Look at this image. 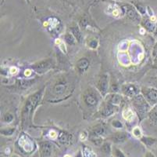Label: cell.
Listing matches in <instances>:
<instances>
[{
    "mask_svg": "<svg viewBox=\"0 0 157 157\" xmlns=\"http://www.w3.org/2000/svg\"><path fill=\"white\" fill-rule=\"evenodd\" d=\"M147 97L148 100L152 103L157 104V90H149L147 93Z\"/></svg>",
    "mask_w": 157,
    "mask_h": 157,
    "instance_id": "cell-2",
    "label": "cell"
},
{
    "mask_svg": "<svg viewBox=\"0 0 157 157\" xmlns=\"http://www.w3.org/2000/svg\"><path fill=\"white\" fill-rule=\"evenodd\" d=\"M150 117L152 119V120L157 124V105L155 107H154V109L151 112Z\"/></svg>",
    "mask_w": 157,
    "mask_h": 157,
    "instance_id": "cell-5",
    "label": "cell"
},
{
    "mask_svg": "<svg viewBox=\"0 0 157 157\" xmlns=\"http://www.w3.org/2000/svg\"><path fill=\"white\" fill-rule=\"evenodd\" d=\"M65 157H70V156H69V155H66Z\"/></svg>",
    "mask_w": 157,
    "mask_h": 157,
    "instance_id": "cell-11",
    "label": "cell"
},
{
    "mask_svg": "<svg viewBox=\"0 0 157 157\" xmlns=\"http://www.w3.org/2000/svg\"><path fill=\"white\" fill-rule=\"evenodd\" d=\"M126 12L127 14H128V15L131 18H132V19H135V18L138 17V14H137L136 11H135V9L132 8V7H130L128 10H126Z\"/></svg>",
    "mask_w": 157,
    "mask_h": 157,
    "instance_id": "cell-4",
    "label": "cell"
},
{
    "mask_svg": "<svg viewBox=\"0 0 157 157\" xmlns=\"http://www.w3.org/2000/svg\"><path fill=\"white\" fill-rule=\"evenodd\" d=\"M146 157H155V155L152 153H151V152H148V153H147Z\"/></svg>",
    "mask_w": 157,
    "mask_h": 157,
    "instance_id": "cell-9",
    "label": "cell"
},
{
    "mask_svg": "<svg viewBox=\"0 0 157 157\" xmlns=\"http://www.w3.org/2000/svg\"><path fill=\"white\" fill-rule=\"evenodd\" d=\"M117 157H124V155L122 154V152H121L120 151H117Z\"/></svg>",
    "mask_w": 157,
    "mask_h": 157,
    "instance_id": "cell-8",
    "label": "cell"
},
{
    "mask_svg": "<svg viewBox=\"0 0 157 157\" xmlns=\"http://www.w3.org/2000/svg\"><path fill=\"white\" fill-rule=\"evenodd\" d=\"M76 157H82V155H81V153H78V155H77Z\"/></svg>",
    "mask_w": 157,
    "mask_h": 157,
    "instance_id": "cell-10",
    "label": "cell"
},
{
    "mask_svg": "<svg viewBox=\"0 0 157 157\" xmlns=\"http://www.w3.org/2000/svg\"><path fill=\"white\" fill-rule=\"evenodd\" d=\"M84 153H85V155H84L85 157H96L95 153H94L92 150H90V149H85Z\"/></svg>",
    "mask_w": 157,
    "mask_h": 157,
    "instance_id": "cell-6",
    "label": "cell"
},
{
    "mask_svg": "<svg viewBox=\"0 0 157 157\" xmlns=\"http://www.w3.org/2000/svg\"><path fill=\"white\" fill-rule=\"evenodd\" d=\"M42 152H43L44 155H45L46 157L49 156L51 155V152H52V147L48 143L43 144L42 146Z\"/></svg>",
    "mask_w": 157,
    "mask_h": 157,
    "instance_id": "cell-3",
    "label": "cell"
},
{
    "mask_svg": "<svg viewBox=\"0 0 157 157\" xmlns=\"http://www.w3.org/2000/svg\"><path fill=\"white\" fill-rule=\"evenodd\" d=\"M87 102L90 104V105H94L95 103V99L93 97H92V96H88L87 97Z\"/></svg>",
    "mask_w": 157,
    "mask_h": 157,
    "instance_id": "cell-7",
    "label": "cell"
},
{
    "mask_svg": "<svg viewBox=\"0 0 157 157\" xmlns=\"http://www.w3.org/2000/svg\"><path fill=\"white\" fill-rule=\"evenodd\" d=\"M19 143L20 145H21L27 152H31V151L34 149V148H33L34 145H33V143L31 142V141L29 140V138H27V137L25 136H23L22 138L20 139Z\"/></svg>",
    "mask_w": 157,
    "mask_h": 157,
    "instance_id": "cell-1",
    "label": "cell"
}]
</instances>
